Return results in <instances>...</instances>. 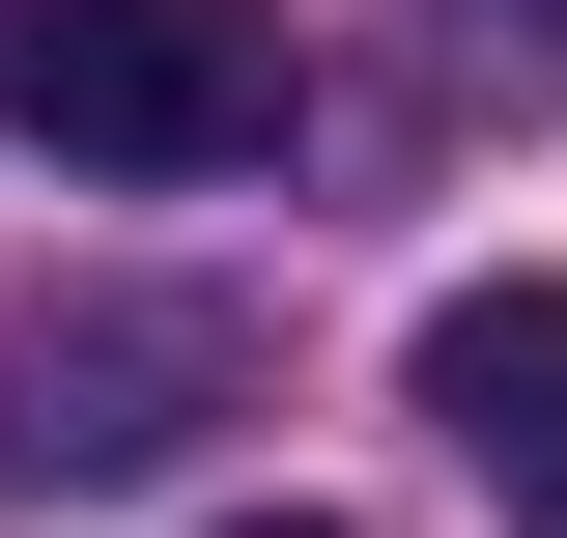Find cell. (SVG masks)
Segmentation results:
<instances>
[{"label": "cell", "mask_w": 567, "mask_h": 538, "mask_svg": "<svg viewBox=\"0 0 567 538\" xmlns=\"http://www.w3.org/2000/svg\"><path fill=\"white\" fill-rule=\"evenodd\" d=\"M425 425H454L511 510H567V283H454V312H425Z\"/></svg>", "instance_id": "cell-3"}, {"label": "cell", "mask_w": 567, "mask_h": 538, "mask_svg": "<svg viewBox=\"0 0 567 538\" xmlns=\"http://www.w3.org/2000/svg\"><path fill=\"white\" fill-rule=\"evenodd\" d=\"M227 538H341V510H227Z\"/></svg>", "instance_id": "cell-5"}, {"label": "cell", "mask_w": 567, "mask_h": 538, "mask_svg": "<svg viewBox=\"0 0 567 538\" xmlns=\"http://www.w3.org/2000/svg\"><path fill=\"white\" fill-rule=\"evenodd\" d=\"M0 114L114 199H199V170L284 142V29L256 0H0Z\"/></svg>", "instance_id": "cell-1"}, {"label": "cell", "mask_w": 567, "mask_h": 538, "mask_svg": "<svg viewBox=\"0 0 567 538\" xmlns=\"http://www.w3.org/2000/svg\"><path fill=\"white\" fill-rule=\"evenodd\" d=\"M199 397H227L199 312H85V340H29V369H0V482H142Z\"/></svg>", "instance_id": "cell-2"}, {"label": "cell", "mask_w": 567, "mask_h": 538, "mask_svg": "<svg viewBox=\"0 0 567 538\" xmlns=\"http://www.w3.org/2000/svg\"><path fill=\"white\" fill-rule=\"evenodd\" d=\"M425 58L511 85V114H567V0H425Z\"/></svg>", "instance_id": "cell-4"}]
</instances>
